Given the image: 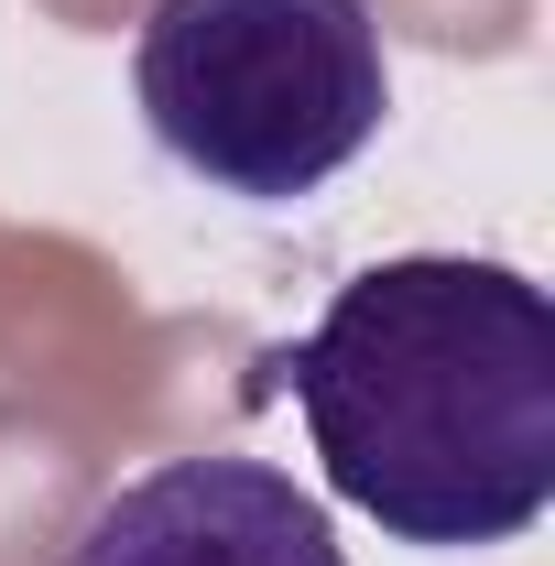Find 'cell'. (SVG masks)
<instances>
[{
	"label": "cell",
	"mask_w": 555,
	"mask_h": 566,
	"mask_svg": "<svg viewBox=\"0 0 555 566\" xmlns=\"http://www.w3.org/2000/svg\"><path fill=\"white\" fill-rule=\"evenodd\" d=\"M316 436V469L392 545H512L555 501V305L512 262L392 251L262 359Z\"/></svg>",
	"instance_id": "obj_1"
},
{
	"label": "cell",
	"mask_w": 555,
	"mask_h": 566,
	"mask_svg": "<svg viewBox=\"0 0 555 566\" xmlns=\"http://www.w3.org/2000/svg\"><path fill=\"white\" fill-rule=\"evenodd\" d=\"M142 132L175 175L240 208L338 186L392 120V55L370 0H153L132 44Z\"/></svg>",
	"instance_id": "obj_2"
},
{
	"label": "cell",
	"mask_w": 555,
	"mask_h": 566,
	"mask_svg": "<svg viewBox=\"0 0 555 566\" xmlns=\"http://www.w3.org/2000/svg\"><path fill=\"white\" fill-rule=\"evenodd\" d=\"M55 566H348L327 501L294 491L273 458H153L98 501Z\"/></svg>",
	"instance_id": "obj_3"
}]
</instances>
